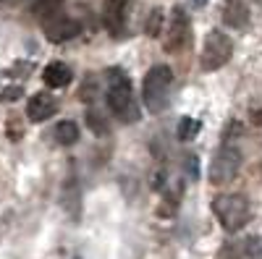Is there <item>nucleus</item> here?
Instances as JSON below:
<instances>
[{"mask_svg":"<svg viewBox=\"0 0 262 259\" xmlns=\"http://www.w3.org/2000/svg\"><path fill=\"white\" fill-rule=\"evenodd\" d=\"M107 105L121 123H137L142 115L134 92H131V79L121 68H111L107 74Z\"/></svg>","mask_w":262,"mask_h":259,"instance_id":"obj_1","label":"nucleus"},{"mask_svg":"<svg viewBox=\"0 0 262 259\" xmlns=\"http://www.w3.org/2000/svg\"><path fill=\"white\" fill-rule=\"evenodd\" d=\"M212 212L228 233H238L252 218L249 202H247V197H242V194H223V197H217L212 202Z\"/></svg>","mask_w":262,"mask_h":259,"instance_id":"obj_2","label":"nucleus"},{"mask_svg":"<svg viewBox=\"0 0 262 259\" xmlns=\"http://www.w3.org/2000/svg\"><path fill=\"white\" fill-rule=\"evenodd\" d=\"M170 84H173V71L170 66H152L144 76V102L152 113H160L165 102H168V95H170Z\"/></svg>","mask_w":262,"mask_h":259,"instance_id":"obj_3","label":"nucleus"},{"mask_svg":"<svg viewBox=\"0 0 262 259\" xmlns=\"http://www.w3.org/2000/svg\"><path fill=\"white\" fill-rule=\"evenodd\" d=\"M238 170H242V152H238L236 147L226 144V147L217 149V155L210 162V183L223 186V183L236 178Z\"/></svg>","mask_w":262,"mask_h":259,"instance_id":"obj_4","label":"nucleus"},{"mask_svg":"<svg viewBox=\"0 0 262 259\" xmlns=\"http://www.w3.org/2000/svg\"><path fill=\"white\" fill-rule=\"evenodd\" d=\"M233 53V42L223 34V32H210L205 39V48H202V71H217L223 68L228 58Z\"/></svg>","mask_w":262,"mask_h":259,"instance_id":"obj_5","label":"nucleus"},{"mask_svg":"<svg viewBox=\"0 0 262 259\" xmlns=\"http://www.w3.org/2000/svg\"><path fill=\"white\" fill-rule=\"evenodd\" d=\"M191 42V24L186 18V11L184 8H173L170 13V24H168V37H165V53L176 55V53H184Z\"/></svg>","mask_w":262,"mask_h":259,"instance_id":"obj_6","label":"nucleus"},{"mask_svg":"<svg viewBox=\"0 0 262 259\" xmlns=\"http://www.w3.org/2000/svg\"><path fill=\"white\" fill-rule=\"evenodd\" d=\"M42 32H45V37L50 42H69L74 37L81 34V27H79V21L69 18V16H53V18H45L42 21Z\"/></svg>","mask_w":262,"mask_h":259,"instance_id":"obj_7","label":"nucleus"},{"mask_svg":"<svg viewBox=\"0 0 262 259\" xmlns=\"http://www.w3.org/2000/svg\"><path fill=\"white\" fill-rule=\"evenodd\" d=\"M55 110H58L55 97H53V95H45V92L29 97V102H27V115H29V121H34V123H42V121L53 118Z\"/></svg>","mask_w":262,"mask_h":259,"instance_id":"obj_8","label":"nucleus"},{"mask_svg":"<svg viewBox=\"0 0 262 259\" xmlns=\"http://www.w3.org/2000/svg\"><path fill=\"white\" fill-rule=\"evenodd\" d=\"M126 11H128V0H105L102 21H105V29L111 32V34H121Z\"/></svg>","mask_w":262,"mask_h":259,"instance_id":"obj_9","label":"nucleus"},{"mask_svg":"<svg viewBox=\"0 0 262 259\" xmlns=\"http://www.w3.org/2000/svg\"><path fill=\"white\" fill-rule=\"evenodd\" d=\"M249 21V8L244 0H226L223 6V24L231 29H244Z\"/></svg>","mask_w":262,"mask_h":259,"instance_id":"obj_10","label":"nucleus"},{"mask_svg":"<svg viewBox=\"0 0 262 259\" xmlns=\"http://www.w3.org/2000/svg\"><path fill=\"white\" fill-rule=\"evenodd\" d=\"M42 79H45L48 86H53V89H60V86H69L71 79H74V71L66 66V63L60 60H53L45 66V71H42Z\"/></svg>","mask_w":262,"mask_h":259,"instance_id":"obj_11","label":"nucleus"},{"mask_svg":"<svg viewBox=\"0 0 262 259\" xmlns=\"http://www.w3.org/2000/svg\"><path fill=\"white\" fill-rule=\"evenodd\" d=\"M55 139H58V144H63V147L76 144V142H79V126H76L74 121L58 123V126H55Z\"/></svg>","mask_w":262,"mask_h":259,"instance_id":"obj_12","label":"nucleus"},{"mask_svg":"<svg viewBox=\"0 0 262 259\" xmlns=\"http://www.w3.org/2000/svg\"><path fill=\"white\" fill-rule=\"evenodd\" d=\"M84 121H86V128H90L95 136H105L107 134V121H105V115L97 110V107H86Z\"/></svg>","mask_w":262,"mask_h":259,"instance_id":"obj_13","label":"nucleus"},{"mask_svg":"<svg viewBox=\"0 0 262 259\" xmlns=\"http://www.w3.org/2000/svg\"><path fill=\"white\" fill-rule=\"evenodd\" d=\"M63 3H66V0H37V3L32 6V11H34V16L39 21H45V18L58 16L60 8H63Z\"/></svg>","mask_w":262,"mask_h":259,"instance_id":"obj_14","label":"nucleus"},{"mask_svg":"<svg viewBox=\"0 0 262 259\" xmlns=\"http://www.w3.org/2000/svg\"><path fill=\"white\" fill-rule=\"evenodd\" d=\"M200 128H202V121H196V118H181L179 121V128H176V136L181 142H191L200 136Z\"/></svg>","mask_w":262,"mask_h":259,"instance_id":"obj_15","label":"nucleus"},{"mask_svg":"<svg viewBox=\"0 0 262 259\" xmlns=\"http://www.w3.org/2000/svg\"><path fill=\"white\" fill-rule=\"evenodd\" d=\"M163 24H165V13L160 8H152L149 16H147V27H144V34L147 37H158L163 32Z\"/></svg>","mask_w":262,"mask_h":259,"instance_id":"obj_16","label":"nucleus"},{"mask_svg":"<svg viewBox=\"0 0 262 259\" xmlns=\"http://www.w3.org/2000/svg\"><path fill=\"white\" fill-rule=\"evenodd\" d=\"M184 170H186V176L191 181L200 178V157L196 155H184Z\"/></svg>","mask_w":262,"mask_h":259,"instance_id":"obj_17","label":"nucleus"},{"mask_svg":"<svg viewBox=\"0 0 262 259\" xmlns=\"http://www.w3.org/2000/svg\"><path fill=\"white\" fill-rule=\"evenodd\" d=\"M21 97H24V86H18V84H11V86H6V89L0 92V100L3 102H16Z\"/></svg>","mask_w":262,"mask_h":259,"instance_id":"obj_18","label":"nucleus"},{"mask_svg":"<svg viewBox=\"0 0 262 259\" xmlns=\"http://www.w3.org/2000/svg\"><path fill=\"white\" fill-rule=\"evenodd\" d=\"M252 123L254 126H262V107H257V110L252 113Z\"/></svg>","mask_w":262,"mask_h":259,"instance_id":"obj_19","label":"nucleus"},{"mask_svg":"<svg viewBox=\"0 0 262 259\" xmlns=\"http://www.w3.org/2000/svg\"><path fill=\"white\" fill-rule=\"evenodd\" d=\"M205 3H207V0H191V6H194V8H202Z\"/></svg>","mask_w":262,"mask_h":259,"instance_id":"obj_20","label":"nucleus"},{"mask_svg":"<svg viewBox=\"0 0 262 259\" xmlns=\"http://www.w3.org/2000/svg\"><path fill=\"white\" fill-rule=\"evenodd\" d=\"M257 3H259V8H262V0H257Z\"/></svg>","mask_w":262,"mask_h":259,"instance_id":"obj_21","label":"nucleus"},{"mask_svg":"<svg viewBox=\"0 0 262 259\" xmlns=\"http://www.w3.org/2000/svg\"><path fill=\"white\" fill-rule=\"evenodd\" d=\"M76 259H79V256H76Z\"/></svg>","mask_w":262,"mask_h":259,"instance_id":"obj_22","label":"nucleus"}]
</instances>
